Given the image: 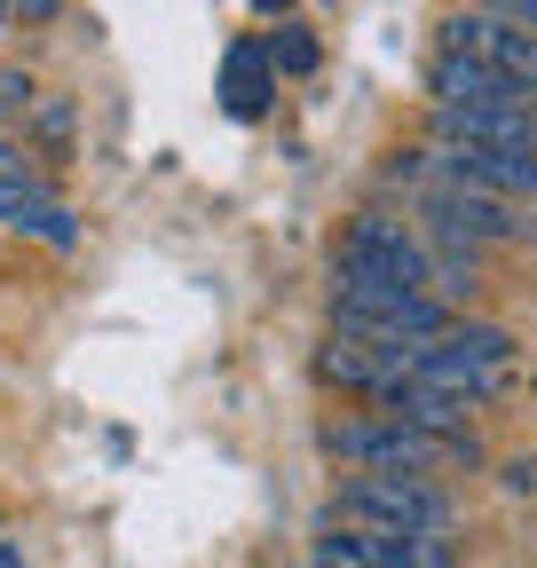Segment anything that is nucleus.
Here are the masks:
<instances>
[{
    "label": "nucleus",
    "instance_id": "nucleus-1",
    "mask_svg": "<svg viewBox=\"0 0 537 568\" xmlns=\"http://www.w3.org/2000/svg\"><path fill=\"white\" fill-rule=\"evenodd\" d=\"M324 450L348 458L356 474H427V481H435L443 466H483V443H475V435H427V426H403V418H387V410L324 426Z\"/></svg>",
    "mask_w": 537,
    "mask_h": 568
},
{
    "label": "nucleus",
    "instance_id": "nucleus-2",
    "mask_svg": "<svg viewBox=\"0 0 537 568\" xmlns=\"http://www.w3.org/2000/svg\"><path fill=\"white\" fill-rule=\"evenodd\" d=\"M412 372L435 379V387H458L483 410V403H498L514 387V332L506 324H450V332L412 347Z\"/></svg>",
    "mask_w": 537,
    "mask_h": 568
},
{
    "label": "nucleus",
    "instance_id": "nucleus-3",
    "mask_svg": "<svg viewBox=\"0 0 537 568\" xmlns=\"http://www.w3.org/2000/svg\"><path fill=\"white\" fill-rule=\"evenodd\" d=\"M332 324L356 332V339H379V347H419L435 332H450V301L443 293H403V284H341L332 276Z\"/></svg>",
    "mask_w": 537,
    "mask_h": 568
},
{
    "label": "nucleus",
    "instance_id": "nucleus-4",
    "mask_svg": "<svg viewBox=\"0 0 537 568\" xmlns=\"http://www.w3.org/2000/svg\"><path fill=\"white\" fill-rule=\"evenodd\" d=\"M341 284H403V293H435V245L419 230L387 222V213H356L341 253H332Z\"/></svg>",
    "mask_w": 537,
    "mask_h": 568
},
{
    "label": "nucleus",
    "instance_id": "nucleus-5",
    "mask_svg": "<svg viewBox=\"0 0 537 568\" xmlns=\"http://www.w3.org/2000/svg\"><path fill=\"white\" fill-rule=\"evenodd\" d=\"M341 521H372V529H450V497L427 474H356L332 497Z\"/></svg>",
    "mask_w": 537,
    "mask_h": 568
},
{
    "label": "nucleus",
    "instance_id": "nucleus-6",
    "mask_svg": "<svg viewBox=\"0 0 537 568\" xmlns=\"http://www.w3.org/2000/svg\"><path fill=\"white\" fill-rule=\"evenodd\" d=\"M443 48L498 63L514 88L537 95V32H521V24H506V17H483V9H458V17H443Z\"/></svg>",
    "mask_w": 537,
    "mask_h": 568
},
{
    "label": "nucleus",
    "instance_id": "nucleus-7",
    "mask_svg": "<svg viewBox=\"0 0 537 568\" xmlns=\"http://www.w3.org/2000/svg\"><path fill=\"white\" fill-rule=\"evenodd\" d=\"M435 174L475 182L498 197H537V151H490V142H435Z\"/></svg>",
    "mask_w": 537,
    "mask_h": 568
},
{
    "label": "nucleus",
    "instance_id": "nucleus-8",
    "mask_svg": "<svg viewBox=\"0 0 537 568\" xmlns=\"http://www.w3.org/2000/svg\"><path fill=\"white\" fill-rule=\"evenodd\" d=\"M0 230H9V237H40V245H55V253H72V245H80V213L55 197L48 174H32V182H9V190H0Z\"/></svg>",
    "mask_w": 537,
    "mask_h": 568
},
{
    "label": "nucleus",
    "instance_id": "nucleus-9",
    "mask_svg": "<svg viewBox=\"0 0 537 568\" xmlns=\"http://www.w3.org/2000/svg\"><path fill=\"white\" fill-rule=\"evenodd\" d=\"M372 410H387V418H403V426H427V435H475V403H466L458 387H435V379H419V372H403L395 387H379L372 395Z\"/></svg>",
    "mask_w": 537,
    "mask_h": 568
},
{
    "label": "nucleus",
    "instance_id": "nucleus-10",
    "mask_svg": "<svg viewBox=\"0 0 537 568\" xmlns=\"http://www.w3.org/2000/svg\"><path fill=\"white\" fill-rule=\"evenodd\" d=\"M435 142H490V151H537V103L435 111Z\"/></svg>",
    "mask_w": 537,
    "mask_h": 568
},
{
    "label": "nucleus",
    "instance_id": "nucleus-11",
    "mask_svg": "<svg viewBox=\"0 0 537 568\" xmlns=\"http://www.w3.org/2000/svg\"><path fill=\"white\" fill-rule=\"evenodd\" d=\"M268 95H277V63H268V40H237L222 55V111L230 119H261Z\"/></svg>",
    "mask_w": 537,
    "mask_h": 568
},
{
    "label": "nucleus",
    "instance_id": "nucleus-12",
    "mask_svg": "<svg viewBox=\"0 0 537 568\" xmlns=\"http://www.w3.org/2000/svg\"><path fill=\"white\" fill-rule=\"evenodd\" d=\"M268 63H277V80H301V71H316V32H308V24H277V40H268Z\"/></svg>",
    "mask_w": 537,
    "mask_h": 568
},
{
    "label": "nucleus",
    "instance_id": "nucleus-13",
    "mask_svg": "<svg viewBox=\"0 0 537 568\" xmlns=\"http://www.w3.org/2000/svg\"><path fill=\"white\" fill-rule=\"evenodd\" d=\"M32 111H40L32 80H24V71H0V119H32Z\"/></svg>",
    "mask_w": 537,
    "mask_h": 568
},
{
    "label": "nucleus",
    "instance_id": "nucleus-14",
    "mask_svg": "<svg viewBox=\"0 0 537 568\" xmlns=\"http://www.w3.org/2000/svg\"><path fill=\"white\" fill-rule=\"evenodd\" d=\"M32 174H40V166H32V151L0 134V190H9V182H32Z\"/></svg>",
    "mask_w": 537,
    "mask_h": 568
},
{
    "label": "nucleus",
    "instance_id": "nucleus-15",
    "mask_svg": "<svg viewBox=\"0 0 537 568\" xmlns=\"http://www.w3.org/2000/svg\"><path fill=\"white\" fill-rule=\"evenodd\" d=\"M483 17H506V24H521V32H537V0H475Z\"/></svg>",
    "mask_w": 537,
    "mask_h": 568
},
{
    "label": "nucleus",
    "instance_id": "nucleus-16",
    "mask_svg": "<svg viewBox=\"0 0 537 568\" xmlns=\"http://www.w3.org/2000/svg\"><path fill=\"white\" fill-rule=\"evenodd\" d=\"M40 134L63 142V134H72V111H63V103H40Z\"/></svg>",
    "mask_w": 537,
    "mask_h": 568
},
{
    "label": "nucleus",
    "instance_id": "nucleus-17",
    "mask_svg": "<svg viewBox=\"0 0 537 568\" xmlns=\"http://www.w3.org/2000/svg\"><path fill=\"white\" fill-rule=\"evenodd\" d=\"M506 489H537V458H514L506 466Z\"/></svg>",
    "mask_w": 537,
    "mask_h": 568
},
{
    "label": "nucleus",
    "instance_id": "nucleus-18",
    "mask_svg": "<svg viewBox=\"0 0 537 568\" xmlns=\"http://www.w3.org/2000/svg\"><path fill=\"white\" fill-rule=\"evenodd\" d=\"M293 9V0H253V17H285Z\"/></svg>",
    "mask_w": 537,
    "mask_h": 568
},
{
    "label": "nucleus",
    "instance_id": "nucleus-19",
    "mask_svg": "<svg viewBox=\"0 0 537 568\" xmlns=\"http://www.w3.org/2000/svg\"><path fill=\"white\" fill-rule=\"evenodd\" d=\"M0 568H24V560H17V545H9V537H0Z\"/></svg>",
    "mask_w": 537,
    "mask_h": 568
},
{
    "label": "nucleus",
    "instance_id": "nucleus-20",
    "mask_svg": "<svg viewBox=\"0 0 537 568\" xmlns=\"http://www.w3.org/2000/svg\"><path fill=\"white\" fill-rule=\"evenodd\" d=\"M9 24H17V0H0V32H9Z\"/></svg>",
    "mask_w": 537,
    "mask_h": 568
},
{
    "label": "nucleus",
    "instance_id": "nucleus-21",
    "mask_svg": "<svg viewBox=\"0 0 537 568\" xmlns=\"http://www.w3.org/2000/svg\"><path fill=\"white\" fill-rule=\"evenodd\" d=\"M0 537H9V514H0Z\"/></svg>",
    "mask_w": 537,
    "mask_h": 568
}]
</instances>
